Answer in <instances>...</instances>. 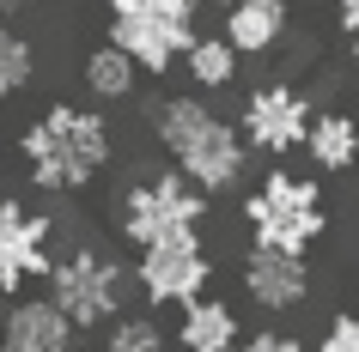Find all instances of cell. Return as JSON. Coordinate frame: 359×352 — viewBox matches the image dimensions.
Wrapping results in <instances>:
<instances>
[{
	"label": "cell",
	"mask_w": 359,
	"mask_h": 352,
	"mask_svg": "<svg viewBox=\"0 0 359 352\" xmlns=\"http://www.w3.org/2000/svg\"><path fill=\"white\" fill-rule=\"evenodd\" d=\"M49 237H55V219H43L19 201H0V292H19L25 279L55 274Z\"/></svg>",
	"instance_id": "obj_8"
},
{
	"label": "cell",
	"mask_w": 359,
	"mask_h": 352,
	"mask_svg": "<svg viewBox=\"0 0 359 352\" xmlns=\"http://www.w3.org/2000/svg\"><path fill=\"white\" fill-rule=\"evenodd\" d=\"M335 13H341V31L353 37V55H359V0H335Z\"/></svg>",
	"instance_id": "obj_21"
},
{
	"label": "cell",
	"mask_w": 359,
	"mask_h": 352,
	"mask_svg": "<svg viewBox=\"0 0 359 352\" xmlns=\"http://www.w3.org/2000/svg\"><path fill=\"white\" fill-rule=\"evenodd\" d=\"M244 286L262 310H299L304 292H311V274H304V255H280V249H256L250 243Z\"/></svg>",
	"instance_id": "obj_11"
},
{
	"label": "cell",
	"mask_w": 359,
	"mask_h": 352,
	"mask_svg": "<svg viewBox=\"0 0 359 352\" xmlns=\"http://www.w3.org/2000/svg\"><path fill=\"white\" fill-rule=\"evenodd\" d=\"M244 225L256 249H280V255H304L323 237V188L311 176L274 170L256 195L244 201Z\"/></svg>",
	"instance_id": "obj_4"
},
{
	"label": "cell",
	"mask_w": 359,
	"mask_h": 352,
	"mask_svg": "<svg viewBox=\"0 0 359 352\" xmlns=\"http://www.w3.org/2000/svg\"><path fill=\"white\" fill-rule=\"evenodd\" d=\"M31 73H37V49H31L19 31H0V97L25 92Z\"/></svg>",
	"instance_id": "obj_17"
},
{
	"label": "cell",
	"mask_w": 359,
	"mask_h": 352,
	"mask_svg": "<svg viewBox=\"0 0 359 352\" xmlns=\"http://www.w3.org/2000/svg\"><path fill=\"white\" fill-rule=\"evenodd\" d=\"M140 292L152 297V304H177V310H189V304H201V286H208L213 261L208 249H201V237H177V243H152V249H140Z\"/></svg>",
	"instance_id": "obj_7"
},
{
	"label": "cell",
	"mask_w": 359,
	"mask_h": 352,
	"mask_svg": "<svg viewBox=\"0 0 359 352\" xmlns=\"http://www.w3.org/2000/svg\"><path fill=\"white\" fill-rule=\"evenodd\" d=\"M208 6H219V13H231V6H238V0H208Z\"/></svg>",
	"instance_id": "obj_23"
},
{
	"label": "cell",
	"mask_w": 359,
	"mask_h": 352,
	"mask_svg": "<svg viewBox=\"0 0 359 352\" xmlns=\"http://www.w3.org/2000/svg\"><path fill=\"white\" fill-rule=\"evenodd\" d=\"M286 31V0H238L226 13V43L238 55H262Z\"/></svg>",
	"instance_id": "obj_12"
},
{
	"label": "cell",
	"mask_w": 359,
	"mask_h": 352,
	"mask_svg": "<svg viewBox=\"0 0 359 352\" xmlns=\"http://www.w3.org/2000/svg\"><path fill=\"white\" fill-rule=\"evenodd\" d=\"M231 73H238V49L226 37H201L189 49V79L195 85H231Z\"/></svg>",
	"instance_id": "obj_16"
},
{
	"label": "cell",
	"mask_w": 359,
	"mask_h": 352,
	"mask_svg": "<svg viewBox=\"0 0 359 352\" xmlns=\"http://www.w3.org/2000/svg\"><path fill=\"white\" fill-rule=\"evenodd\" d=\"M74 328L79 322L55 297H25V304L6 310L0 340H6V352H74Z\"/></svg>",
	"instance_id": "obj_10"
},
{
	"label": "cell",
	"mask_w": 359,
	"mask_h": 352,
	"mask_svg": "<svg viewBox=\"0 0 359 352\" xmlns=\"http://www.w3.org/2000/svg\"><path fill=\"white\" fill-rule=\"evenodd\" d=\"M177 334H183V352H238V316L231 304H213V297L189 304Z\"/></svg>",
	"instance_id": "obj_13"
},
{
	"label": "cell",
	"mask_w": 359,
	"mask_h": 352,
	"mask_svg": "<svg viewBox=\"0 0 359 352\" xmlns=\"http://www.w3.org/2000/svg\"><path fill=\"white\" fill-rule=\"evenodd\" d=\"M244 352H304L292 334H250V346Z\"/></svg>",
	"instance_id": "obj_20"
},
{
	"label": "cell",
	"mask_w": 359,
	"mask_h": 352,
	"mask_svg": "<svg viewBox=\"0 0 359 352\" xmlns=\"http://www.w3.org/2000/svg\"><path fill=\"white\" fill-rule=\"evenodd\" d=\"M134 55H122L116 43H104V49H92L86 55V92L97 97V104H116V97H128L134 92Z\"/></svg>",
	"instance_id": "obj_15"
},
{
	"label": "cell",
	"mask_w": 359,
	"mask_h": 352,
	"mask_svg": "<svg viewBox=\"0 0 359 352\" xmlns=\"http://www.w3.org/2000/svg\"><path fill=\"white\" fill-rule=\"evenodd\" d=\"M317 352H359V316H335Z\"/></svg>",
	"instance_id": "obj_19"
},
{
	"label": "cell",
	"mask_w": 359,
	"mask_h": 352,
	"mask_svg": "<svg viewBox=\"0 0 359 352\" xmlns=\"http://www.w3.org/2000/svg\"><path fill=\"white\" fill-rule=\"evenodd\" d=\"M238 352H244V346H238Z\"/></svg>",
	"instance_id": "obj_24"
},
{
	"label": "cell",
	"mask_w": 359,
	"mask_h": 352,
	"mask_svg": "<svg viewBox=\"0 0 359 352\" xmlns=\"http://www.w3.org/2000/svg\"><path fill=\"white\" fill-rule=\"evenodd\" d=\"M49 297L74 316L79 328H104V322H122L128 274L116 267V255L92 249V243H79V249H67V255L55 261V274H49Z\"/></svg>",
	"instance_id": "obj_6"
},
{
	"label": "cell",
	"mask_w": 359,
	"mask_h": 352,
	"mask_svg": "<svg viewBox=\"0 0 359 352\" xmlns=\"http://www.w3.org/2000/svg\"><path fill=\"white\" fill-rule=\"evenodd\" d=\"M201 213H208V188H195L183 170H177V176H140V183L122 195V206H116L122 237H128L134 249L201 237Z\"/></svg>",
	"instance_id": "obj_5"
},
{
	"label": "cell",
	"mask_w": 359,
	"mask_h": 352,
	"mask_svg": "<svg viewBox=\"0 0 359 352\" xmlns=\"http://www.w3.org/2000/svg\"><path fill=\"white\" fill-rule=\"evenodd\" d=\"M311 122L317 115L292 85H262L244 104V140L256 152H292L299 140H311Z\"/></svg>",
	"instance_id": "obj_9"
},
{
	"label": "cell",
	"mask_w": 359,
	"mask_h": 352,
	"mask_svg": "<svg viewBox=\"0 0 359 352\" xmlns=\"http://www.w3.org/2000/svg\"><path fill=\"white\" fill-rule=\"evenodd\" d=\"M304 146H311V158H317V170H347V164L359 158V128H353V115H341V110L317 115Z\"/></svg>",
	"instance_id": "obj_14"
},
{
	"label": "cell",
	"mask_w": 359,
	"mask_h": 352,
	"mask_svg": "<svg viewBox=\"0 0 359 352\" xmlns=\"http://www.w3.org/2000/svg\"><path fill=\"white\" fill-rule=\"evenodd\" d=\"M104 352H165V334H158V322H147V316H122V322H110Z\"/></svg>",
	"instance_id": "obj_18"
},
{
	"label": "cell",
	"mask_w": 359,
	"mask_h": 352,
	"mask_svg": "<svg viewBox=\"0 0 359 352\" xmlns=\"http://www.w3.org/2000/svg\"><path fill=\"white\" fill-rule=\"evenodd\" d=\"M19 158L43 195H74L110 164V128L97 110L79 104H49V110L19 134Z\"/></svg>",
	"instance_id": "obj_1"
},
{
	"label": "cell",
	"mask_w": 359,
	"mask_h": 352,
	"mask_svg": "<svg viewBox=\"0 0 359 352\" xmlns=\"http://www.w3.org/2000/svg\"><path fill=\"white\" fill-rule=\"evenodd\" d=\"M110 43L134 67L165 73L170 61H189L195 37V0H110Z\"/></svg>",
	"instance_id": "obj_3"
},
{
	"label": "cell",
	"mask_w": 359,
	"mask_h": 352,
	"mask_svg": "<svg viewBox=\"0 0 359 352\" xmlns=\"http://www.w3.org/2000/svg\"><path fill=\"white\" fill-rule=\"evenodd\" d=\"M25 6H37V0H0V13H25Z\"/></svg>",
	"instance_id": "obj_22"
},
{
	"label": "cell",
	"mask_w": 359,
	"mask_h": 352,
	"mask_svg": "<svg viewBox=\"0 0 359 352\" xmlns=\"http://www.w3.org/2000/svg\"><path fill=\"white\" fill-rule=\"evenodd\" d=\"M152 128H158L165 152L177 158V170L195 188L219 195V188L244 183V134L231 128L226 115H213L201 97H170V104H158V122Z\"/></svg>",
	"instance_id": "obj_2"
}]
</instances>
